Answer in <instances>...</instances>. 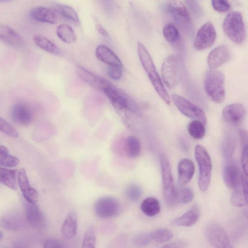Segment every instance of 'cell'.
Returning <instances> with one entry per match:
<instances>
[{"mask_svg": "<svg viewBox=\"0 0 248 248\" xmlns=\"http://www.w3.org/2000/svg\"><path fill=\"white\" fill-rule=\"evenodd\" d=\"M239 137L243 147L248 145V132L246 130L241 129L239 131Z\"/></svg>", "mask_w": 248, "mask_h": 248, "instance_id": "obj_50", "label": "cell"}, {"mask_svg": "<svg viewBox=\"0 0 248 248\" xmlns=\"http://www.w3.org/2000/svg\"><path fill=\"white\" fill-rule=\"evenodd\" d=\"M0 182L13 190H16V170L0 167Z\"/></svg>", "mask_w": 248, "mask_h": 248, "instance_id": "obj_26", "label": "cell"}, {"mask_svg": "<svg viewBox=\"0 0 248 248\" xmlns=\"http://www.w3.org/2000/svg\"><path fill=\"white\" fill-rule=\"evenodd\" d=\"M0 40L13 46H19L23 42L19 33L12 28L1 23H0Z\"/></svg>", "mask_w": 248, "mask_h": 248, "instance_id": "obj_21", "label": "cell"}, {"mask_svg": "<svg viewBox=\"0 0 248 248\" xmlns=\"http://www.w3.org/2000/svg\"><path fill=\"white\" fill-rule=\"evenodd\" d=\"M19 159L9 154L5 155H0V164L9 168H13L18 165Z\"/></svg>", "mask_w": 248, "mask_h": 248, "instance_id": "obj_43", "label": "cell"}, {"mask_svg": "<svg viewBox=\"0 0 248 248\" xmlns=\"http://www.w3.org/2000/svg\"><path fill=\"white\" fill-rule=\"evenodd\" d=\"M247 110L240 103H233L226 106L222 110L223 119L228 124L232 125L240 124L245 119Z\"/></svg>", "mask_w": 248, "mask_h": 248, "instance_id": "obj_14", "label": "cell"}, {"mask_svg": "<svg viewBox=\"0 0 248 248\" xmlns=\"http://www.w3.org/2000/svg\"><path fill=\"white\" fill-rule=\"evenodd\" d=\"M11 116L15 123L21 125H28L33 120V113L30 108L26 104L21 102L13 106Z\"/></svg>", "mask_w": 248, "mask_h": 248, "instance_id": "obj_16", "label": "cell"}, {"mask_svg": "<svg viewBox=\"0 0 248 248\" xmlns=\"http://www.w3.org/2000/svg\"><path fill=\"white\" fill-rule=\"evenodd\" d=\"M226 35L233 42L241 44L245 40L246 32L241 13L237 11L229 13L223 22Z\"/></svg>", "mask_w": 248, "mask_h": 248, "instance_id": "obj_3", "label": "cell"}, {"mask_svg": "<svg viewBox=\"0 0 248 248\" xmlns=\"http://www.w3.org/2000/svg\"><path fill=\"white\" fill-rule=\"evenodd\" d=\"M160 163L164 201L168 206L173 207L178 203L177 191L175 187L170 163L165 155H160Z\"/></svg>", "mask_w": 248, "mask_h": 248, "instance_id": "obj_4", "label": "cell"}, {"mask_svg": "<svg viewBox=\"0 0 248 248\" xmlns=\"http://www.w3.org/2000/svg\"><path fill=\"white\" fill-rule=\"evenodd\" d=\"M152 240L157 243H164L171 240L173 237L172 232L166 229H160L151 232Z\"/></svg>", "mask_w": 248, "mask_h": 248, "instance_id": "obj_34", "label": "cell"}, {"mask_svg": "<svg viewBox=\"0 0 248 248\" xmlns=\"http://www.w3.org/2000/svg\"><path fill=\"white\" fill-rule=\"evenodd\" d=\"M214 9L218 12L223 13L228 11L231 7L229 2L224 0H212Z\"/></svg>", "mask_w": 248, "mask_h": 248, "instance_id": "obj_44", "label": "cell"}, {"mask_svg": "<svg viewBox=\"0 0 248 248\" xmlns=\"http://www.w3.org/2000/svg\"><path fill=\"white\" fill-rule=\"evenodd\" d=\"M223 178L225 185L230 189H235L240 185L241 176L238 165L234 160L230 159L224 165Z\"/></svg>", "mask_w": 248, "mask_h": 248, "instance_id": "obj_15", "label": "cell"}, {"mask_svg": "<svg viewBox=\"0 0 248 248\" xmlns=\"http://www.w3.org/2000/svg\"><path fill=\"white\" fill-rule=\"evenodd\" d=\"M22 194L25 201L29 203H36L38 201V194L37 191L32 187L26 192L22 193Z\"/></svg>", "mask_w": 248, "mask_h": 248, "instance_id": "obj_46", "label": "cell"}, {"mask_svg": "<svg viewBox=\"0 0 248 248\" xmlns=\"http://www.w3.org/2000/svg\"><path fill=\"white\" fill-rule=\"evenodd\" d=\"M96 29L98 32L102 36L108 37V33L104 27L99 24L95 25Z\"/></svg>", "mask_w": 248, "mask_h": 248, "instance_id": "obj_52", "label": "cell"}, {"mask_svg": "<svg viewBox=\"0 0 248 248\" xmlns=\"http://www.w3.org/2000/svg\"><path fill=\"white\" fill-rule=\"evenodd\" d=\"M216 38V31L213 24L207 22L199 30L194 42V46L198 50H202L211 46Z\"/></svg>", "mask_w": 248, "mask_h": 248, "instance_id": "obj_12", "label": "cell"}, {"mask_svg": "<svg viewBox=\"0 0 248 248\" xmlns=\"http://www.w3.org/2000/svg\"><path fill=\"white\" fill-rule=\"evenodd\" d=\"M96 215L103 219L116 217L120 211L121 206L118 201L111 196H104L97 200L94 204Z\"/></svg>", "mask_w": 248, "mask_h": 248, "instance_id": "obj_9", "label": "cell"}, {"mask_svg": "<svg viewBox=\"0 0 248 248\" xmlns=\"http://www.w3.org/2000/svg\"><path fill=\"white\" fill-rule=\"evenodd\" d=\"M186 245L184 241H176L163 246L161 248H184Z\"/></svg>", "mask_w": 248, "mask_h": 248, "instance_id": "obj_49", "label": "cell"}, {"mask_svg": "<svg viewBox=\"0 0 248 248\" xmlns=\"http://www.w3.org/2000/svg\"><path fill=\"white\" fill-rule=\"evenodd\" d=\"M18 183L22 193L29 190L31 186L30 185L29 179L25 170L21 169L18 173Z\"/></svg>", "mask_w": 248, "mask_h": 248, "instance_id": "obj_42", "label": "cell"}, {"mask_svg": "<svg viewBox=\"0 0 248 248\" xmlns=\"http://www.w3.org/2000/svg\"><path fill=\"white\" fill-rule=\"evenodd\" d=\"M140 208L142 212L147 216L154 217L159 213L160 205L156 199L154 197H149L142 201Z\"/></svg>", "mask_w": 248, "mask_h": 248, "instance_id": "obj_27", "label": "cell"}, {"mask_svg": "<svg viewBox=\"0 0 248 248\" xmlns=\"http://www.w3.org/2000/svg\"><path fill=\"white\" fill-rule=\"evenodd\" d=\"M43 247V248H64L62 243L55 238H48L45 240Z\"/></svg>", "mask_w": 248, "mask_h": 248, "instance_id": "obj_47", "label": "cell"}, {"mask_svg": "<svg viewBox=\"0 0 248 248\" xmlns=\"http://www.w3.org/2000/svg\"><path fill=\"white\" fill-rule=\"evenodd\" d=\"M56 33L62 41L67 44L74 43L76 40L74 31L68 24H62L59 25L56 30Z\"/></svg>", "mask_w": 248, "mask_h": 248, "instance_id": "obj_29", "label": "cell"}, {"mask_svg": "<svg viewBox=\"0 0 248 248\" xmlns=\"http://www.w3.org/2000/svg\"><path fill=\"white\" fill-rule=\"evenodd\" d=\"M30 15L34 20L43 23L54 24L58 20V16L54 10L43 6L33 8L31 10Z\"/></svg>", "mask_w": 248, "mask_h": 248, "instance_id": "obj_19", "label": "cell"}, {"mask_svg": "<svg viewBox=\"0 0 248 248\" xmlns=\"http://www.w3.org/2000/svg\"><path fill=\"white\" fill-rule=\"evenodd\" d=\"M190 136L195 140H200L203 138L205 134L204 124L198 120L191 122L187 127Z\"/></svg>", "mask_w": 248, "mask_h": 248, "instance_id": "obj_31", "label": "cell"}, {"mask_svg": "<svg viewBox=\"0 0 248 248\" xmlns=\"http://www.w3.org/2000/svg\"><path fill=\"white\" fill-rule=\"evenodd\" d=\"M161 75L167 87L171 89L179 80L178 59L176 56L170 55L165 58L161 67Z\"/></svg>", "mask_w": 248, "mask_h": 248, "instance_id": "obj_10", "label": "cell"}, {"mask_svg": "<svg viewBox=\"0 0 248 248\" xmlns=\"http://www.w3.org/2000/svg\"><path fill=\"white\" fill-rule=\"evenodd\" d=\"M205 235L209 242L215 248H234L226 232L217 224L208 225L205 229Z\"/></svg>", "mask_w": 248, "mask_h": 248, "instance_id": "obj_11", "label": "cell"}, {"mask_svg": "<svg viewBox=\"0 0 248 248\" xmlns=\"http://www.w3.org/2000/svg\"><path fill=\"white\" fill-rule=\"evenodd\" d=\"M125 193L129 200L136 202L140 198L142 195V189L139 185L131 184L126 187Z\"/></svg>", "mask_w": 248, "mask_h": 248, "instance_id": "obj_39", "label": "cell"}, {"mask_svg": "<svg viewBox=\"0 0 248 248\" xmlns=\"http://www.w3.org/2000/svg\"><path fill=\"white\" fill-rule=\"evenodd\" d=\"M125 150L127 155L132 158L138 156L141 152V144L135 136H130L125 141Z\"/></svg>", "mask_w": 248, "mask_h": 248, "instance_id": "obj_30", "label": "cell"}, {"mask_svg": "<svg viewBox=\"0 0 248 248\" xmlns=\"http://www.w3.org/2000/svg\"><path fill=\"white\" fill-rule=\"evenodd\" d=\"M195 167L193 162L189 159L184 158L178 164V179L182 185L187 184L191 180L194 173Z\"/></svg>", "mask_w": 248, "mask_h": 248, "instance_id": "obj_23", "label": "cell"}, {"mask_svg": "<svg viewBox=\"0 0 248 248\" xmlns=\"http://www.w3.org/2000/svg\"><path fill=\"white\" fill-rule=\"evenodd\" d=\"M103 91L116 108L121 110H129L140 115V109L136 102L111 83L109 82Z\"/></svg>", "mask_w": 248, "mask_h": 248, "instance_id": "obj_6", "label": "cell"}, {"mask_svg": "<svg viewBox=\"0 0 248 248\" xmlns=\"http://www.w3.org/2000/svg\"><path fill=\"white\" fill-rule=\"evenodd\" d=\"M178 203L186 204L192 201L194 198V193L189 187L180 186L176 189Z\"/></svg>", "mask_w": 248, "mask_h": 248, "instance_id": "obj_37", "label": "cell"}, {"mask_svg": "<svg viewBox=\"0 0 248 248\" xmlns=\"http://www.w3.org/2000/svg\"><path fill=\"white\" fill-rule=\"evenodd\" d=\"M95 55L100 61L107 64L108 66H123L119 58L108 46L100 45L97 46Z\"/></svg>", "mask_w": 248, "mask_h": 248, "instance_id": "obj_20", "label": "cell"}, {"mask_svg": "<svg viewBox=\"0 0 248 248\" xmlns=\"http://www.w3.org/2000/svg\"><path fill=\"white\" fill-rule=\"evenodd\" d=\"M3 236L2 232L0 231V240L2 238Z\"/></svg>", "mask_w": 248, "mask_h": 248, "instance_id": "obj_54", "label": "cell"}, {"mask_svg": "<svg viewBox=\"0 0 248 248\" xmlns=\"http://www.w3.org/2000/svg\"><path fill=\"white\" fill-rule=\"evenodd\" d=\"M76 72L81 79L98 90L103 91L109 83L108 80L91 73L81 66L76 67Z\"/></svg>", "mask_w": 248, "mask_h": 248, "instance_id": "obj_18", "label": "cell"}, {"mask_svg": "<svg viewBox=\"0 0 248 248\" xmlns=\"http://www.w3.org/2000/svg\"><path fill=\"white\" fill-rule=\"evenodd\" d=\"M186 2L187 3L189 7L192 9L193 11L198 13V12L200 11V7L196 1H186Z\"/></svg>", "mask_w": 248, "mask_h": 248, "instance_id": "obj_51", "label": "cell"}, {"mask_svg": "<svg viewBox=\"0 0 248 248\" xmlns=\"http://www.w3.org/2000/svg\"><path fill=\"white\" fill-rule=\"evenodd\" d=\"M204 87L209 97L216 103L222 102L225 96V77L221 72L215 69L207 71Z\"/></svg>", "mask_w": 248, "mask_h": 248, "instance_id": "obj_2", "label": "cell"}, {"mask_svg": "<svg viewBox=\"0 0 248 248\" xmlns=\"http://www.w3.org/2000/svg\"><path fill=\"white\" fill-rule=\"evenodd\" d=\"M95 240L94 229L93 227H90L84 233L81 248H95Z\"/></svg>", "mask_w": 248, "mask_h": 248, "instance_id": "obj_38", "label": "cell"}, {"mask_svg": "<svg viewBox=\"0 0 248 248\" xmlns=\"http://www.w3.org/2000/svg\"><path fill=\"white\" fill-rule=\"evenodd\" d=\"M236 146V140L233 135L229 133L227 134L222 144V153L223 156L230 158L233 155Z\"/></svg>", "mask_w": 248, "mask_h": 248, "instance_id": "obj_32", "label": "cell"}, {"mask_svg": "<svg viewBox=\"0 0 248 248\" xmlns=\"http://www.w3.org/2000/svg\"><path fill=\"white\" fill-rule=\"evenodd\" d=\"M171 97L175 106L183 115L194 120L199 121L204 124H206V116L198 106L176 93L172 94Z\"/></svg>", "mask_w": 248, "mask_h": 248, "instance_id": "obj_7", "label": "cell"}, {"mask_svg": "<svg viewBox=\"0 0 248 248\" xmlns=\"http://www.w3.org/2000/svg\"><path fill=\"white\" fill-rule=\"evenodd\" d=\"M248 145L243 147L241 164L243 169V173L248 175Z\"/></svg>", "mask_w": 248, "mask_h": 248, "instance_id": "obj_48", "label": "cell"}, {"mask_svg": "<svg viewBox=\"0 0 248 248\" xmlns=\"http://www.w3.org/2000/svg\"><path fill=\"white\" fill-rule=\"evenodd\" d=\"M32 38L34 43L45 51L56 56H59L62 54L61 49L44 36L35 34Z\"/></svg>", "mask_w": 248, "mask_h": 248, "instance_id": "obj_24", "label": "cell"}, {"mask_svg": "<svg viewBox=\"0 0 248 248\" xmlns=\"http://www.w3.org/2000/svg\"><path fill=\"white\" fill-rule=\"evenodd\" d=\"M9 154L8 149L4 145L0 146V155H5Z\"/></svg>", "mask_w": 248, "mask_h": 248, "instance_id": "obj_53", "label": "cell"}, {"mask_svg": "<svg viewBox=\"0 0 248 248\" xmlns=\"http://www.w3.org/2000/svg\"><path fill=\"white\" fill-rule=\"evenodd\" d=\"M168 10L178 26L184 31L191 33L192 23L185 4L180 0H170Z\"/></svg>", "mask_w": 248, "mask_h": 248, "instance_id": "obj_8", "label": "cell"}, {"mask_svg": "<svg viewBox=\"0 0 248 248\" xmlns=\"http://www.w3.org/2000/svg\"><path fill=\"white\" fill-rule=\"evenodd\" d=\"M195 156L199 168V187L202 191H206L211 182L212 161L206 149L201 145L196 146Z\"/></svg>", "mask_w": 248, "mask_h": 248, "instance_id": "obj_5", "label": "cell"}, {"mask_svg": "<svg viewBox=\"0 0 248 248\" xmlns=\"http://www.w3.org/2000/svg\"><path fill=\"white\" fill-rule=\"evenodd\" d=\"M230 202L235 206L241 207L247 205L248 198L245 196L239 186L234 189L230 198Z\"/></svg>", "mask_w": 248, "mask_h": 248, "instance_id": "obj_35", "label": "cell"}, {"mask_svg": "<svg viewBox=\"0 0 248 248\" xmlns=\"http://www.w3.org/2000/svg\"><path fill=\"white\" fill-rule=\"evenodd\" d=\"M230 56V52L226 46H218L209 54L207 57L208 65L211 69H215L226 62Z\"/></svg>", "mask_w": 248, "mask_h": 248, "instance_id": "obj_17", "label": "cell"}, {"mask_svg": "<svg viewBox=\"0 0 248 248\" xmlns=\"http://www.w3.org/2000/svg\"><path fill=\"white\" fill-rule=\"evenodd\" d=\"M24 206L25 217L28 223L37 229H45L46 226V219L38 205L25 201Z\"/></svg>", "mask_w": 248, "mask_h": 248, "instance_id": "obj_13", "label": "cell"}, {"mask_svg": "<svg viewBox=\"0 0 248 248\" xmlns=\"http://www.w3.org/2000/svg\"><path fill=\"white\" fill-rule=\"evenodd\" d=\"M78 227V214L76 210H71L67 214L62 225V232L66 238L71 239L76 234Z\"/></svg>", "mask_w": 248, "mask_h": 248, "instance_id": "obj_22", "label": "cell"}, {"mask_svg": "<svg viewBox=\"0 0 248 248\" xmlns=\"http://www.w3.org/2000/svg\"><path fill=\"white\" fill-rule=\"evenodd\" d=\"M0 131L10 137L17 138L18 137V133L16 130L8 122L0 117Z\"/></svg>", "mask_w": 248, "mask_h": 248, "instance_id": "obj_40", "label": "cell"}, {"mask_svg": "<svg viewBox=\"0 0 248 248\" xmlns=\"http://www.w3.org/2000/svg\"><path fill=\"white\" fill-rule=\"evenodd\" d=\"M152 240L151 232H144L135 236L133 239L134 245L138 248H143Z\"/></svg>", "mask_w": 248, "mask_h": 248, "instance_id": "obj_41", "label": "cell"}, {"mask_svg": "<svg viewBox=\"0 0 248 248\" xmlns=\"http://www.w3.org/2000/svg\"><path fill=\"white\" fill-rule=\"evenodd\" d=\"M108 75L114 80H119L122 76V67L118 66H108Z\"/></svg>", "mask_w": 248, "mask_h": 248, "instance_id": "obj_45", "label": "cell"}, {"mask_svg": "<svg viewBox=\"0 0 248 248\" xmlns=\"http://www.w3.org/2000/svg\"><path fill=\"white\" fill-rule=\"evenodd\" d=\"M137 52L140 62L156 93L165 103L169 105L170 103V96L163 85L148 50L142 44L138 42Z\"/></svg>", "mask_w": 248, "mask_h": 248, "instance_id": "obj_1", "label": "cell"}, {"mask_svg": "<svg viewBox=\"0 0 248 248\" xmlns=\"http://www.w3.org/2000/svg\"><path fill=\"white\" fill-rule=\"evenodd\" d=\"M199 217V213L196 208L187 211L182 216L171 222L173 226L190 227L196 223Z\"/></svg>", "mask_w": 248, "mask_h": 248, "instance_id": "obj_25", "label": "cell"}, {"mask_svg": "<svg viewBox=\"0 0 248 248\" xmlns=\"http://www.w3.org/2000/svg\"><path fill=\"white\" fill-rule=\"evenodd\" d=\"M22 225L21 218L18 215H5L0 219V225L6 230H17L21 227Z\"/></svg>", "mask_w": 248, "mask_h": 248, "instance_id": "obj_28", "label": "cell"}, {"mask_svg": "<svg viewBox=\"0 0 248 248\" xmlns=\"http://www.w3.org/2000/svg\"><path fill=\"white\" fill-rule=\"evenodd\" d=\"M58 9V12L65 18L78 24L80 23L78 15L72 7L66 5H60Z\"/></svg>", "mask_w": 248, "mask_h": 248, "instance_id": "obj_36", "label": "cell"}, {"mask_svg": "<svg viewBox=\"0 0 248 248\" xmlns=\"http://www.w3.org/2000/svg\"><path fill=\"white\" fill-rule=\"evenodd\" d=\"M163 34L166 40L170 43L176 42L180 37L178 29L172 23H168L165 25Z\"/></svg>", "mask_w": 248, "mask_h": 248, "instance_id": "obj_33", "label": "cell"}]
</instances>
